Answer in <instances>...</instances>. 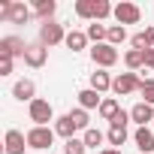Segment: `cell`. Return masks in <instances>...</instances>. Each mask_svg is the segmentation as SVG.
Instances as JSON below:
<instances>
[{"instance_id":"30bf717a","label":"cell","mask_w":154,"mask_h":154,"mask_svg":"<svg viewBox=\"0 0 154 154\" xmlns=\"http://www.w3.org/2000/svg\"><path fill=\"white\" fill-rule=\"evenodd\" d=\"M33 94H36V85H33L30 79H18V82L12 85V97H15V100H21V103H24V100H27V103H33V100H36Z\"/></svg>"},{"instance_id":"8992f818","label":"cell","mask_w":154,"mask_h":154,"mask_svg":"<svg viewBox=\"0 0 154 154\" xmlns=\"http://www.w3.org/2000/svg\"><path fill=\"white\" fill-rule=\"evenodd\" d=\"M27 54V42L21 36H3L0 39V57H24Z\"/></svg>"},{"instance_id":"7a4b0ae2","label":"cell","mask_w":154,"mask_h":154,"mask_svg":"<svg viewBox=\"0 0 154 154\" xmlns=\"http://www.w3.org/2000/svg\"><path fill=\"white\" fill-rule=\"evenodd\" d=\"M51 145H54V130L51 127H30L27 130V148L42 151V148H51Z\"/></svg>"},{"instance_id":"ba28073f","label":"cell","mask_w":154,"mask_h":154,"mask_svg":"<svg viewBox=\"0 0 154 154\" xmlns=\"http://www.w3.org/2000/svg\"><path fill=\"white\" fill-rule=\"evenodd\" d=\"M3 148H6V154H24V148H27V136H24L21 130H6Z\"/></svg>"},{"instance_id":"52a82bcc","label":"cell","mask_w":154,"mask_h":154,"mask_svg":"<svg viewBox=\"0 0 154 154\" xmlns=\"http://www.w3.org/2000/svg\"><path fill=\"white\" fill-rule=\"evenodd\" d=\"M139 18H142V9L136 6V3H127V0H121V3L115 6V21L124 27V24H139Z\"/></svg>"},{"instance_id":"44dd1931","label":"cell","mask_w":154,"mask_h":154,"mask_svg":"<svg viewBox=\"0 0 154 154\" xmlns=\"http://www.w3.org/2000/svg\"><path fill=\"white\" fill-rule=\"evenodd\" d=\"M106 139H109V145H112V148H121V145L127 142V127H109Z\"/></svg>"},{"instance_id":"1f68e13d","label":"cell","mask_w":154,"mask_h":154,"mask_svg":"<svg viewBox=\"0 0 154 154\" xmlns=\"http://www.w3.org/2000/svg\"><path fill=\"white\" fill-rule=\"evenodd\" d=\"M100 154H124V151H121V148H103Z\"/></svg>"},{"instance_id":"4316f807","label":"cell","mask_w":154,"mask_h":154,"mask_svg":"<svg viewBox=\"0 0 154 154\" xmlns=\"http://www.w3.org/2000/svg\"><path fill=\"white\" fill-rule=\"evenodd\" d=\"M69 118L75 121V127H79V130H91V127H88L91 121H88V112H85V109H75V112H69Z\"/></svg>"},{"instance_id":"6da1fadb","label":"cell","mask_w":154,"mask_h":154,"mask_svg":"<svg viewBox=\"0 0 154 154\" xmlns=\"http://www.w3.org/2000/svg\"><path fill=\"white\" fill-rule=\"evenodd\" d=\"M91 60H94L100 69L115 66V63H118V48H115V45H109V42H100V45H94V48H91Z\"/></svg>"},{"instance_id":"5bb4252c","label":"cell","mask_w":154,"mask_h":154,"mask_svg":"<svg viewBox=\"0 0 154 154\" xmlns=\"http://www.w3.org/2000/svg\"><path fill=\"white\" fill-rule=\"evenodd\" d=\"M91 88H94L97 94H103V91H112V79H109V72H106V69H97V72H91Z\"/></svg>"},{"instance_id":"484cf974","label":"cell","mask_w":154,"mask_h":154,"mask_svg":"<svg viewBox=\"0 0 154 154\" xmlns=\"http://www.w3.org/2000/svg\"><path fill=\"white\" fill-rule=\"evenodd\" d=\"M82 139H85V145H88V148H97V145H103V139H106V136H103L100 130H94V127H91V130H85V136H82Z\"/></svg>"},{"instance_id":"3957f363","label":"cell","mask_w":154,"mask_h":154,"mask_svg":"<svg viewBox=\"0 0 154 154\" xmlns=\"http://www.w3.org/2000/svg\"><path fill=\"white\" fill-rule=\"evenodd\" d=\"M39 42H42L45 48H51V45H57V42H66V33H63V27H60L57 21H42V27H39Z\"/></svg>"},{"instance_id":"f546056e","label":"cell","mask_w":154,"mask_h":154,"mask_svg":"<svg viewBox=\"0 0 154 154\" xmlns=\"http://www.w3.org/2000/svg\"><path fill=\"white\" fill-rule=\"evenodd\" d=\"M145 66H148V69H154V48H148V51H145Z\"/></svg>"},{"instance_id":"5b68a950","label":"cell","mask_w":154,"mask_h":154,"mask_svg":"<svg viewBox=\"0 0 154 154\" xmlns=\"http://www.w3.org/2000/svg\"><path fill=\"white\" fill-rule=\"evenodd\" d=\"M139 85H142V79H136V72H121V75L112 79V91L118 97H127V94L139 91Z\"/></svg>"},{"instance_id":"ac0fdd59","label":"cell","mask_w":154,"mask_h":154,"mask_svg":"<svg viewBox=\"0 0 154 154\" xmlns=\"http://www.w3.org/2000/svg\"><path fill=\"white\" fill-rule=\"evenodd\" d=\"M85 45H88V33H82V30H69V33H66V48L82 51Z\"/></svg>"},{"instance_id":"9c48e42d","label":"cell","mask_w":154,"mask_h":154,"mask_svg":"<svg viewBox=\"0 0 154 154\" xmlns=\"http://www.w3.org/2000/svg\"><path fill=\"white\" fill-rule=\"evenodd\" d=\"M45 57H48V48H45L42 42H33V45H27L24 63H27V66H33V69H39V66H45Z\"/></svg>"},{"instance_id":"603a6c76","label":"cell","mask_w":154,"mask_h":154,"mask_svg":"<svg viewBox=\"0 0 154 154\" xmlns=\"http://www.w3.org/2000/svg\"><path fill=\"white\" fill-rule=\"evenodd\" d=\"M124 39H127V30H124V27H121V24H112V27H109V36H106V42H109V45H115V48H118V45H121V42H124Z\"/></svg>"},{"instance_id":"4fadbf2b","label":"cell","mask_w":154,"mask_h":154,"mask_svg":"<svg viewBox=\"0 0 154 154\" xmlns=\"http://www.w3.org/2000/svg\"><path fill=\"white\" fill-rule=\"evenodd\" d=\"M130 121H136L139 127H145L148 121H154V109H151L148 103H136V106L130 109Z\"/></svg>"},{"instance_id":"8fae6325","label":"cell","mask_w":154,"mask_h":154,"mask_svg":"<svg viewBox=\"0 0 154 154\" xmlns=\"http://www.w3.org/2000/svg\"><path fill=\"white\" fill-rule=\"evenodd\" d=\"M54 133H57V136H63V139H75L79 127H75V121L69 118V112H66V115H60V118L54 121Z\"/></svg>"},{"instance_id":"f1b7e54d","label":"cell","mask_w":154,"mask_h":154,"mask_svg":"<svg viewBox=\"0 0 154 154\" xmlns=\"http://www.w3.org/2000/svg\"><path fill=\"white\" fill-rule=\"evenodd\" d=\"M12 72V57H0V75H9Z\"/></svg>"},{"instance_id":"7c38bea8","label":"cell","mask_w":154,"mask_h":154,"mask_svg":"<svg viewBox=\"0 0 154 154\" xmlns=\"http://www.w3.org/2000/svg\"><path fill=\"white\" fill-rule=\"evenodd\" d=\"M133 142H136V148H139L142 154H151V151H154V133H151L148 127H139V130L133 133Z\"/></svg>"},{"instance_id":"7402d4cb","label":"cell","mask_w":154,"mask_h":154,"mask_svg":"<svg viewBox=\"0 0 154 154\" xmlns=\"http://www.w3.org/2000/svg\"><path fill=\"white\" fill-rule=\"evenodd\" d=\"M94 6H97V0H75V15L94 21Z\"/></svg>"},{"instance_id":"4dcf8cb0","label":"cell","mask_w":154,"mask_h":154,"mask_svg":"<svg viewBox=\"0 0 154 154\" xmlns=\"http://www.w3.org/2000/svg\"><path fill=\"white\" fill-rule=\"evenodd\" d=\"M145 39H148V45L154 48V27H145Z\"/></svg>"},{"instance_id":"e0dca14e","label":"cell","mask_w":154,"mask_h":154,"mask_svg":"<svg viewBox=\"0 0 154 154\" xmlns=\"http://www.w3.org/2000/svg\"><path fill=\"white\" fill-rule=\"evenodd\" d=\"M85 33H88V39H94V45H100V42H106V36H109V27H103L100 21H91Z\"/></svg>"},{"instance_id":"277c9868","label":"cell","mask_w":154,"mask_h":154,"mask_svg":"<svg viewBox=\"0 0 154 154\" xmlns=\"http://www.w3.org/2000/svg\"><path fill=\"white\" fill-rule=\"evenodd\" d=\"M54 118V109H51V103L48 100H33L30 103V121H33V127H48V121Z\"/></svg>"},{"instance_id":"cb8c5ba5","label":"cell","mask_w":154,"mask_h":154,"mask_svg":"<svg viewBox=\"0 0 154 154\" xmlns=\"http://www.w3.org/2000/svg\"><path fill=\"white\" fill-rule=\"evenodd\" d=\"M139 94H142V103L154 106V79H142V85H139Z\"/></svg>"},{"instance_id":"83f0119b","label":"cell","mask_w":154,"mask_h":154,"mask_svg":"<svg viewBox=\"0 0 154 154\" xmlns=\"http://www.w3.org/2000/svg\"><path fill=\"white\" fill-rule=\"evenodd\" d=\"M127 121H130V112H124V109H121V112H118L109 124H112V127H127Z\"/></svg>"},{"instance_id":"9a60e30c","label":"cell","mask_w":154,"mask_h":154,"mask_svg":"<svg viewBox=\"0 0 154 154\" xmlns=\"http://www.w3.org/2000/svg\"><path fill=\"white\" fill-rule=\"evenodd\" d=\"M79 103H82V109L88 112V109H100V94L94 91V88H85V91H79Z\"/></svg>"},{"instance_id":"ffe728a7","label":"cell","mask_w":154,"mask_h":154,"mask_svg":"<svg viewBox=\"0 0 154 154\" xmlns=\"http://www.w3.org/2000/svg\"><path fill=\"white\" fill-rule=\"evenodd\" d=\"M97 112H100V118H103V121H112V118L121 112V106H118V100H112V97H109V100H103V103H100V109H97Z\"/></svg>"},{"instance_id":"d6986e66","label":"cell","mask_w":154,"mask_h":154,"mask_svg":"<svg viewBox=\"0 0 154 154\" xmlns=\"http://www.w3.org/2000/svg\"><path fill=\"white\" fill-rule=\"evenodd\" d=\"M124 63H127V69H130V72H133V69H142V66H145V51L130 48V51L124 54Z\"/></svg>"},{"instance_id":"d4e9b609","label":"cell","mask_w":154,"mask_h":154,"mask_svg":"<svg viewBox=\"0 0 154 154\" xmlns=\"http://www.w3.org/2000/svg\"><path fill=\"white\" fill-rule=\"evenodd\" d=\"M85 151H88L85 139H66V145H63V154H85Z\"/></svg>"},{"instance_id":"2e32d148","label":"cell","mask_w":154,"mask_h":154,"mask_svg":"<svg viewBox=\"0 0 154 154\" xmlns=\"http://www.w3.org/2000/svg\"><path fill=\"white\" fill-rule=\"evenodd\" d=\"M54 9H57V3H54V0H36V3H33V12H36L42 21H51Z\"/></svg>"}]
</instances>
